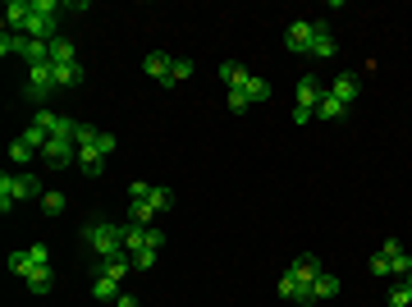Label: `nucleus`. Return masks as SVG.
Masks as SVG:
<instances>
[{"instance_id": "f257e3e1", "label": "nucleus", "mask_w": 412, "mask_h": 307, "mask_svg": "<svg viewBox=\"0 0 412 307\" xmlns=\"http://www.w3.org/2000/svg\"><path fill=\"white\" fill-rule=\"evenodd\" d=\"M83 243L92 248L96 257H120L124 253V225H115V220H92V225L83 229Z\"/></svg>"}, {"instance_id": "f03ea898", "label": "nucleus", "mask_w": 412, "mask_h": 307, "mask_svg": "<svg viewBox=\"0 0 412 307\" xmlns=\"http://www.w3.org/2000/svg\"><path fill=\"white\" fill-rule=\"evenodd\" d=\"M60 0H33V18L23 23L28 42H55V23H60Z\"/></svg>"}, {"instance_id": "7ed1b4c3", "label": "nucleus", "mask_w": 412, "mask_h": 307, "mask_svg": "<svg viewBox=\"0 0 412 307\" xmlns=\"http://www.w3.org/2000/svg\"><path fill=\"white\" fill-rule=\"evenodd\" d=\"M18 197H37V202H42V184H37L33 175H0V211H5V216H9V207H14Z\"/></svg>"}, {"instance_id": "20e7f679", "label": "nucleus", "mask_w": 412, "mask_h": 307, "mask_svg": "<svg viewBox=\"0 0 412 307\" xmlns=\"http://www.w3.org/2000/svg\"><path fill=\"white\" fill-rule=\"evenodd\" d=\"M42 161H46L51 170L74 166V161H78V142H69V138H51V142L42 147Z\"/></svg>"}, {"instance_id": "39448f33", "label": "nucleus", "mask_w": 412, "mask_h": 307, "mask_svg": "<svg viewBox=\"0 0 412 307\" xmlns=\"http://www.w3.org/2000/svg\"><path fill=\"white\" fill-rule=\"evenodd\" d=\"M311 37H316V28H311L307 18H298V23L284 28V46H289L293 55H311Z\"/></svg>"}, {"instance_id": "423d86ee", "label": "nucleus", "mask_w": 412, "mask_h": 307, "mask_svg": "<svg viewBox=\"0 0 412 307\" xmlns=\"http://www.w3.org/2000/svg\"><path fill=\"white\" fill-rule=\"evenodd\" d=\"M51 92H55L51 64H33V69H28V97H33V101H46Z\"/></svg>"}, {"instance_id": "0eeeda50", "label": "nucleus", "mask_w": 412, "mask_h": 307, "mask_svg": "<svg viewBox=\"0 0 412 307\" xmlns=\"http://www.w3.org/2000/svg\"><path fill=\"white\" fill-rule=\"evenodd\" d=\"M170 69H174V55H165V51H147L142 55V74L156 79L161 88H170Z\"/></svg>"}, {"instance_id": "6e6552de", "label": "nucleus", "mask_w": 412, "mask_h": 307, "mask_svg": "<svg viewBox=\"0 0 412 307\" xmlns=\"http://www.w3.org/2000/svg\"><path fill=\"white\" fill-rule=\"evenodd\" d=\"M289 271L298 275V284H302V303H311V284H316V275H321V262L316 257H298Z\"/></svg>"}, {"instance_id": "1a4fd4ad", "label": "nucleus", "mask_w": 412, "mask_h": 307, "mask_svg": "<svg viewBox=\"0 0 412 307\" xmlns=\"http://www.w3.org/2000/svg\"><path fill=\"white\" fill-rule=\"evenodd\" d=\"M321 101H326V88H321L311 74H302V83H298V110H311V115H316Z\"/></svg>"}, {"instance_id": "9d476101", "label": "nucleus", "mask_w": 412, "mask_h": 307, "mask_svg": "<svg viewBox=\"0 0 412 307\" xmlns=\"http://www.w3.org/2000/svg\"><path fill=\"white\" fill-rule=\"evenodd\" d=\"M28 18H33V0H9L5 5V33H23Z\"/></svg>"}, {"instance_id": "9b49d317", "label": "nucleus", "mask_w": 412, "mask_h": 307, "mask_svg": "<svg viewBox=\"0 0 412 307\" xmlns=\"http://www.w3.org/2000/svg\"><path fill=\"white\" fill-rule=\"evenodd\" d=\"M326 92H330V97H335V101H343V105H353V101H357V92H362V83L353 79V74H339V79L330 83Z\"/></svg>"}, {"instance_id": "f8f14e48", "label": "nucleus", "mask_w": 412, "mask_h": 307, "mask_svg": "<svg viewBox=\"0 0 412 307\" xmlns=\"http://www.w3.org/2000/svg\"><path fill=\"white\" fill-rule=\"evenodd\" d=\"M316 37H311V55H316V60H326V55H335V33H330V23L326 18H316Z\"/></svg>"}, {"instance_id": "ddd939ff", "label": "nucleus", "mask_w": 412, "mask_h": 307, "mask_svg": "<svg viewBox=\"0 0 412 307\" xmlns=\"http://www.w3.org/2000/svg\"><path fill=\"white\" fill-rule=\"evenodd\" d=\"M23 284H28V294H33V299H46V294L55 289V275H51V266H37V271L28 275Z\"/></svg>"}, {"instance_id": "4468645a", "label": "nucleus", "mask_w": 412, "mask_h": 307, "mask_svg": "<svg viewBox=\"0 0 412 307\" xmlns=\"http://www.w3.org/2000/svg\"><path fill=\"white\" fill-rule=\"evenodd\" d=\"M129 271H133V257H129V253H120V257H105V262H101V275H105V280H124Z\"/></svg>"}, {"instance_id": "2eb2a0df", "label": "nucleus", "mask_w": 412, "mask_h": 307, "mask_svg": "<svg viewBox=\"0 0 412 307\" xmlns=\"http://www.w3.org/2000/svg\"><path fill=\"white\" fill-rule=\"evenodd\" d=\"M248 79H252V74L243 69L239 60H224V64H220V83H224V88H229V92H234V88H243V83H248Z\"/></svg>"}, {"instance_id": "dca6fc26", "label": "nucleus", "mask_w": 412, "mask_h": 307, "mask_svg": "<svg viewBox=\"0 0 412 307\" xmlns=\"http://www.w3.org/2000/svg\"><path fill=\"white\" fill-rule=\"evenodd\" d=\"M55 74V88H78L83 83V64H51Z\"/></svg>"}, {"instance_id": "f3484780", "label": "nucleus", "mask_w": 412, "mask_h": 307, "mask_svg": "<svg viewBox=\"0 0 412 307\" xmlns=\"http://www.w3.org/2000/svg\"><path fill=\"white\" fill-rule=\"evenodd\" d=\"M335 294H339V280L330 271H321L316 284H311V303H326V299H335Z\"/></svg>"}, {"instance_id": "a211bd4d", "label": "nucleus", "mask_w": 412, "mask_h": 307, "mask_svg": "<svg viewBox=\"0 0 412 307\" xmlns=\"http://www.w3.org/2000/svg\"><path fill=\"white\" fill-rule=\"evenodd\" d=\"M78 166H83V175H101V170H105V156L96 147H78Z\"/></svg>"}, {"instance_id": "6ab92c4d", "label": "nucleus", "mask_w": 412, "mask_h": 307, "mask_svg": "<svg viewBox=\"0 0 412 307\" xmlns=\"http://www.w3.org/2000/svg\"><path fill=\"white\" fill-rule=\"evenodd\" d=\"M18 138H23V142H28V147H33V151H37V156H42V147H46V142H51V133H46V129H42V124H37V120H33V124H28V129H23V133H18Z\"/></svg>"}, {"instance_id": "aec40b11", "label": "nucleus", "mask_w": 412, "mask_h": 307, "mask_svg": "<svg viewBox=\"0 0 412 307\" xmlns=\"http://www.w3.org/2000/svg\"><path fill=\"white\" fill-rule=\"evenodd\" d=\"M51 64H78V51H74V42L55 37V42H51Z\"/></svg>"}, {"instance_id": "412c9836", "label": "nucleus", "mask_w": 412, "mask_h": 307, "mask_svg": "<svg viewBox=\"0 0 412 307\" xmlns=\"http://www.w3.org/2000/svg\"><path fill=\"white\" fill-rule=\"evenodd\" d=\"M23 60H28V69H33V64H51V42H28Z\"/></svg>"}, {"instance_id": "4be33fe9", "label": "nucleus", "mask_w": 412, "mask_h": 307, "mask_svg": "<svg viewBox=\"0 0 412 307\" xmlns=\"http://www.w3.org/2000/svg\"><path fill=\"white\" fill-rule=\"evenodd\" d=\"M92 299L115 303V299H120V280H105V275H96V280H92Z\"/></svg>"}, {"instance_id": "5701e85b", "label": "nucleus", "mask_w": 412, "mask_h": 307, "mask_svg": "<svg viewBox=\"0 0 412 307\" xmlns=\"http://www.w3.org/2000/svg\"><path fill=\"white\" fill-rule=\"evenodd\" d=\"M275 289H280V299H289V303H302V284H298V275H293V271H284Z\"/></svg>"}, {"instance_id": "b1692460", "label": "nucleus", "mask_w": 412, "mask_h": 307, "mask_svg": "<svg viewBox=\"0 0 412 307\" xmlns=\"http://www.w3.org/2000/svg\"><path fill=\"white\" fill-rule=\"evenodd\" d=\"M151 220H156V207L151 202H129V225L151 229Z\"/></svg>"}, {"instance_id": "393cba45", "label": "nucleus", "mask_w": 412, "mask_h": 307, "mask_svg": "<svg viewBox=\"0 0 412 307\" xmlns=\"http://www.w3.org/2000/svg\"><path fill=\"white\" fill-rule=\"evenodd\" d=\"M9 271H14L18 280H28V275L37 271V262H33V257H28V248H23V253H9Z\"/></svg>"}, {"instance_id": "a878e982", "label": "nucleus", "mask_w": 412, "mask_h": 307, "mask_svg": "<svg viewBox=\"0 0 412 307\" xmlns=\"http://www.w3.org/2000/svg\"><path fill=\"white\" fill-rule=\"evenodd\" d=\"M243 92H248V101H252V105H257V101H270V83H266V79H257V74L243 83Z\"/></svg>"}, {"instance_id": "bb28decb", "label": "nucleus", "mask_w": 412, "mask_h": 307, "mask_svg": "<svg viewBox=\"0 0 412 307\" xmlns=\"http://www.w3.org/2000/svg\"><path fill=\"white\" fill-rule=\"evenodd\" d=\"M147 248V229L142 225H124V253H142Z\"/></svg>"}, {"instance_id": "cd10ccee", "label": "nucleus", "mask_w": 412, "mask_h": 307, "mask_svg": "<svg viewBox=\"0 0 412 307\" xmlns=\"http://www.w3.org/2000/svg\"><path fill=\"white\" fill-rule=\"evenodd\" d=\"M343 115H348V105H343V101H335V97L326 92V101L316 105V120H343Z\"/></svg>"}, {"instance_id": "c85d7f7f", "label": "nucleus", "mask_w": 412, "mask_h": 307, "mask_svg": "<svg viewBox=\"0 0 412 307\" xmlns=\"http://www.w3.org/2000/svg\"><path fill=\"white\" fill-rule=\"evenodd\" d=\"M64 207H69V197H64V193H42V211H46V216H60Z\"/></svg>"}, {"instance_id": "c756f323", "label": "nucleus", "mask_w": 412, "mask_h": 307, "mask_svg": "<svg viewBox=\"0 0 412 307\" xmlns=\"http://www.w3.org/2000/svg\"><path fill=\"white\" fill-rule=\"evenodd\" d=\"M147 202H151L156 211H170L174 207V193H170V188H151V197H147Z\"/></svg>"}, {"instance_id": "7c9ffc66", "label": "nucleus", "mask_w": 412, "mask_h": 307, "mask_svg": "<svg viewBox=\"0 0 412 307\" xmlns=\"http://www.w3.org/2000/svg\"><path fill=\"white\" fill-rule=\"evenodd\" d=\"M133 257V271H151L156 266V248H142V253H129Z\"/></svg>"}, {"instance_id": "2f4dec72", "label": "nucleus", "mask_w": 412, "mask_h": 307, "mask_svg": "<svg viewBox=\"0 0 412 307\" xmlns=\"http://www.w3.org/2000/svg\"><path fill=\"white\" fill-rule=\"evenodd\" d=\"M389 307H412V289H408V284H394V289H389Z\"/></svg>"}, {"instance_id": "473e14b6", "label": "nucleus", "mask_w": 412, "mask_h": 307, "mask_svg": "<svg viewBox=\"0 0 412 307\" xmlns=\"http://www.w3.org/2000/svg\"><path fill=\"white\" fill-rule=\"evenodd\" d=\"M371 275H376V280H389V275H394V271H389V257H385V253L371 257Z\"/></svg>"}, {"instance_id": "72a5a7b5", "label": "nucleus", "mask_w": 412, "mask_h": 307, "mask_svg": "<svg viewBox=\"0 0 412 307\" xmlns=\"http://www.w3.org/2000/svg\"><path fill=\"white\" fill-rule=\"evenodd\" d=\"M193 79V64L188 60H174V69H170V88H174V83H188Z\"/></svg>"}, {"instance_id": "f704fd0d", "label": "nucleus", "mask_w": 412, "mask_h": 307, "mask_svg": "<svg viewBox=\"0 0 412 307\" xmlns=\"http://www.w3.org/2000/svg\"><path fill=\"white\" fill-rule=\"evenodd\" d=\"M389 271H394V275H404V280H408V275H412V257H408V253L389 257Z\"/></svg>"}, {"instance_id": "c9c22d12", "label": "nucleus", "mask_w": 412, "mask_h": 307, "mask_svg": "<svg viewBox=\"0 0 412 307\" xmlns=\"http://www.w3.org/2000/svg\"><path fill=\"white\" fill-rule=\"evenodd\" d=\"M9 156H14V161H33V156H37V151H33V147H28V142H23V138H14V142H9Z\"/></svg>"}, {"instance_id": "e433bc0d", "label": "nucleus", "mask_w": 412, "mask_h": 307, "mask_svg": "<svg viewBox=\"0 0 412 307\" xmlns=\"http://www.w3.org/2000/svg\"><path fill=\"white\" fill-rule=\"evenodd\" d=\"M129 197H133V202H147V197H151V184H142V179H133V184H129Z\"/></svg>"}, {"instance_id": "4c0bfd02", "label": "nucleus", "mask_w": 412, "mask_h": 307, "mask_svg": "<svg viewBox=\"0 0 412 307\" xmlns=\"http://www.w3.org/2000/svg\"><path fill=\"white\" fill-rule=\"evenodd\" d=\"M96 151H101V156H105V161H110V156H115V138H110V133H96Z\"/></svg>"}, {"instance_id": "58836bf2", "label": "nucleus", "mask_w": 412, "mask_h": 307, "mask_svg": "<svg viewBox=\"0 0 412 307\" xmlns=\"http://www.w3.org/2000/svg\"><path fill=\"white\" fill-rule=\"evenodd\" d=\"M248 105H252V101H248V92H243V88L229 92V110H248Z\"/></svg>"}, {"instance_id": "ea45409f", "label": "nucleus", "mask_w": 412, "mask_h": 307, "mask_svg": "<svg viewBox=\"0 0 412 307\" xmlns=\"http://www.w3.org/2000/svg\"><path fill=\"white\" fill-rule=\"evenodd\" d=\"M55 120H60V115H55V110H37V124H42L46 133H55Z\"/></svg>"}, {"instance_id": "a19ab883", "label": "nucleus", "mask_w": 412, "mask_h": 307, "mask_svg": "<svg viewBox=\"0 0 412 307\" xmlns=\"http://www.w3.org/2000/svg\"><path fill=\"white\" fill-rule=\"evenodd\" d=\"M28 257H33L37 266H51V257H46V248H42V243H33V248H28Z\"/></svg>"}, {"instance_id": "79ce46f5", "label": "nucleus", "mask_w": 412, "mask_h": 307, "mask_svg": "<svg viewBox=\"0 0 412 307\" xmlns=\"http://www.w3.org/2000/svg\"><path fill=\"white\" fill-rule=\"evenodd\" d=\"M161 243H165V234L151 225V229H147V248H156V253H161Z\"/></svg>"}, {"instance_id": "37998d69", "label": "nucleus", "mask_w": 412, "mask_h": 307, "mask_svg": "<svg viewBox=\"0 0 412 307\" xmlns=\"http://www.w3.org/2000/svg\"><path fill=\"white\" fill-rule=\"evenodd\" d=\"M380 253H385V257H399V253H404V243H399V238H385V243H380Z\"/></svg>"}, {"instance_id": "c03bdc74", "label": "nucleus", "mask_w": 412, "mask_h": 307, "mask_svg": "<svg viewBox=\"0 0 412 307\" xmlns=\"http://www.w3.org/2000/svg\"><path fill=\"white\" fill-rule=\"evenodd\" d=\"M115 307H142V303H137L133 294H120V299H115Z\"/></svg>"}, {"instance_id": "a18cd8bd", "label": "nucleus", "mask_w": 412, "mask_h": 307, "mask_svg": "<svg viewBox=\"0 0 412 307\" xmlns=\"http://www.w3.org/2000/svg\"><path fill=\"white\" fill-rule=\"evenodd\" d=\"M404 284H408V289H412V275H408V280H404Z\"/></svg>"}]
</instances>
